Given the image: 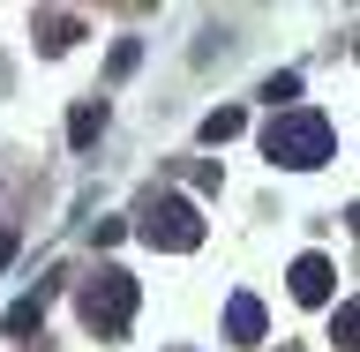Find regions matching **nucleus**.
Returning <instances> with one entry per match:
<instances>
[{
    "label": "nucleus",
    "instance_id": "1a4fd4ad",
    "mask_svg": "<svg viewBox=\"0 0 360 352\" xmlns=\"http://www.w3.org/2000/svg\"><path fill=\"white\" fill-rule=\"evenodd\" d=\"M8 255H15V240H8V233H0V263H8Z\"/></svg>",
    "mask_w": 360,
    "mask_h": 352
},
{
    "label": "nucleus",
    "instance_id": "0eeeda50",
    "mask_svg": "<svg viewBox=\"0 0 360 352\" xmlns=\"http://www.w3.org/2000/svg\"><path fill=\"white\" fill-rule=\"evenodd\" d=\"M98 128H105V105H75V120H68V135H75V143H90Z\"/></svg>",
    "mask_w": 360,
    "mask_h": 352
},
{
    "label": "nucleus",
    "instance_id": "f03ea898",
    "mask_svg": "<svg viewBox=\"0 0 360 352\" xmlns=\"http://www.w3.org/2000/svg\"><path fill=\"white\" fill-rule=\"evenodd\" d=\"M128 315H135V278H128V270H98V278L83 285V322L98 337H120Z\"/></svg>",
    "mask_w": 360,
    "mask_h": 352
},
{
    "label": "nucleus",
    "instance_id": "6e6552de",
    "mask_svg": "<svg viewBox=\"0 0 360 352\" xmlns=\"http://www.w3.org/2000/svg\"><path fill=\"white\" fill-rule=\"evenodd\" d=\"M353 322H360V308L345 300V308H338V322H330V337H338V345H353Z\"/></svg>",
    "mask_w": 360,
    "mask_h": 352
},
{
    "label": "nucleus",
    "instance_id": "423d86ee",
    "mask_svg": "<svg viewBox=\"0 0 360 352\" xmlns=\"http://www.w3.org/2000/svg\"><path fill=\"white\" fill-rule=\"evenodd\" d=\"M225 135H240V105H218L202 120V143H225Z\"/></svg>",
    "mask_w": 360,
    "mask_h": 352
},
{
    "label": "nucleus",
    "instance_id": "20e7f679",
    "mask_svg": "<svg viewBox=\"0 0 360 352\" xmlns=\"http://www.w3.org/2000/svg\"><path fill=\"white\" fill-rule=\"evenodd\" d=\"M292 300H330V263H323V255H300V263H292Z\"/></svg>",
    "mask_w": 360,
    "mask_h": 352
},
{
    "label": "nucleus",
    "instance_id": "7ed1b4c3",
    "mask_svg": "<svg viewBox=\"0 0 360 352\" xmlns=\"http://www.w3.org/2000/svg\"><path fill=\"white\" fill-rule=\"evenodd\" d=\"M143 240H150V247H173V255H188V247L202 240V218H195V202H180V195H158L150 210H143Z\"/></svg>",
    "mask_w": 360,
    "mask_h": 352
},
{
    "label": "nucleus",
    "instance_id": "f257e3e1",
    "mask_svg": "<svg viewBox=\"0 0 360 352\" xmlns=\"http://www.w3.org/2000/svg\"><path fill=\"white\" fill-rule=\"evenodd\" d=\"M263 150L278 157V165H323V157H330V120H323V112H278L263 128Z\"/></svg>",
    "mask_w": 360,
    "mask_h": 352
},
{
    "label": "nucleus",
    "instance_id": "39448f33",
    "mask_svg": "<svg viewBox=\"0 0 360 352\" xmlns=\"http://www.w3.org/2000/svg\"><path fill=\"white\" fill-rule=\"evenodd\" d=\"M225 337H233V345H255V337H263V308H255L248 292L225 308Z\"/></svg>",
    "mask_w": 360,
    "mask_h": 352
}]
</instances>
